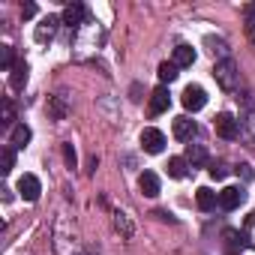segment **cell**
I'll list each match as a JSON object with an SVG mask.
<instances>
[{"instance_id": "6da1fadb", "label": "cell", "mask_w": 255, "mask_h": 255, "mask_svg": "<svg viewBox=\"0 0 255 255\" xmlns=\"http://www.w3.org/2000/svg\"><path fill=\"white\" fill-rule=\"evenodd\" d=\"M213 78H216V84H219L222 90H237V84H240V69H237V63H234L231 57H225V60H219V63L213 66Z\"/></svg>"}, {"instance_id": "7a4b0ae2", "label": "cell", "mask_w": 255, "mask_h": 255, "mask_svg": "<svg viewBox=\"0 0 255 255\" xmlns=\"http://www.w3.org/2000/svg\"><path fill=\"white\" fill-rule=\"evenodd\" d=\"M213 129H216V135H219V138L234 141V138L240 135V123H237L228 111H222V114H216V120H213Z\"/></svg>"}, {"instance_id": "3957f363", "label": "cell", "mask_w": 255, "mask_h": 255, "mask_svg": "<svg viewBox=\"0 0 255 255\" xmlns=\"http://www.w3.org/2000/svg\"><path fill=\"white\" fill-rule=\"evenodd\" d=\"M171 129H174V138H177V141H192V138H195V132H198V126H195V120H192V117L180 114V117H174Z\"/></svg>"}, {"instance_id": "277c9868", "label": "cell", "mask_w": 255, "mask_h": 255, "mask_svg": "<svg viewBox=\"0 0 255 255\" xmlns=\"http://www.w3.org/2000/svg\"><path fill=\"white\" fill-rule=\"evenodd\" d=\"M204 105H207V93H204V87L189 84V87L183 90V108H186V111H201Z\"/></svg>"}, {"instance_id": "5b68a950", "label": "cell", "mask_w": 255, "mask_h": 255, "mask_svg": "<svg viewBox=\"0 0 255 255\" xmlns=\"http://www.w3.org/2000/svg\"><path fill=\"white\" fill-rule=\"evenodd\" d=\"M60 21H63L60 15H45V18L36 24V33H33V36H36V42H42V45H45V42H51V39H54V33H57V24H60Z\"/></svg>"}, {"instance_id": "8992f818", "label": "cell", "mask_w": 255, "mask_h": 255, "mask_svg": "<svg viewBox=\"0 0 255 255\" xmlns=\"http://www.w3.org/2000/svg\"><path fill=\"white\" fill-rule=\"evenodd\" d=\"M243 201H246V192H243L240 186H225V189L219 192V207H222V210H237Z\"/></svg>"}, {"instance_id": "52a82bcc", "label": "cell", "mask_w": 255, "mask_h": 255, "mask_svg": "<svg viewBox=\"0 0 255 255\" xmlns=\"http://www.w3.org/2000/svg\"><path fill=\"white\" fill-rule=\"evenodd\" d=\"M141 147H144L147 153H162V150H165V135L150 126V129L141 132Z\"/></svg>"}, {"instance_id": "ba28073f", "label": "cell", "mask_w": 255, "mask_h": 255, "mask_svg": "<svg viewBox=\"0 0 255 255\" xmlns=\"http://www.w3.org/2000/svg\"><path fill=\"white\" fill-rule=\"evenodd\" d=\"M60 18H63L66 27H78V24H84V18H87V6H84V3H69Z\"/></svg>"}, {"instance_id": "9c48e42d", "label": "cell", "mask_w": 255, "mask_h": 255, "mask_svg": "<svg viewBox=\"0 0 255 255\" xmlns=\"http://www.w3.org/2000/svg\"><path fill=\"white\" fill-rule=\"evenodd\" d=\"M18 192H21L24 201H36L39 192H42V186H39V180L33 174H24V177H18Z\"/></svg>"}, {"instance_id": "30bf717a", "label": "cell", "mask_w": 255, "mask_h": 255, "mask_svg": "<svg viewBox=\"0 0 255 255\" xmlns=\"http://www.w3.org/2000/svg\"><path fill=\"white\" fill-rule=\"evenodd\" d=\"M168 105H171L168 87H156V90L150 93V114H162V111H168Z\"/></svg>"}, {"instance_id": "8fae6325", "label": "cell", "mask_w": 255, "mask_h": 255, "mask_svg": "<svg viewBox=\"0 0 255 255\" xmlns=\"http://www.w3.org/2000/svg\"><path fill=\"white\" fill-rule=\"evenodd\" d=\"M138 186H141V192H144L147 198H156V195H159V177H156L153 171H141Z\"/></svg>"}, {"instance_id": "7c38bea8", "label": "cell", "mask_w": 255, "mask_h": 255, "mask_svg": "<svg viewBox=\"0 0 255 255\" xmlns=\"http://www.w3.org/2000/svg\"><path fill=\"white\" fill-rule=\"evenodd\" d=\"M171 63H174L177 69H180V66H192V63H195V48H192V45H177Z\"/></svg>"}, {"instance_id": "4fadbf2b", "label": "cell", "mask_w": 255, "mask_h": 255, "mask_svg": "<svg viewBox=\"0 0 255 255\" xmlns=\"http://www.w3.org/2000/svg\"><path fill=\"white\" fill-rule=\"evenodd\" d=\"M195 201H198V207H201V210H213V207L219 204V192H213V189L201 186V189L195 192Z\"/></svg>"}, {"instance_id": "5bb4252c", "label": "cell", "mask_w": 255, "mask_h": 255, "mask_svg": "<svg viewBox=\"0 0 255 255\" xmlns=\"http://www.w3.org/2000/svg\"><path fill=\"white\" fill-rule=\"evenodd\" d=\"M186 162H189L192 168L207 165V150H204L201 144H189V147H186Z\"/></svg>"}, {"instance_id": "9a60e30c", "label": "cell", "mask_w": 255, "mask_h": 255, "mask_svg": "<svg viewBox=\"0 0 255 255\" xmlns=\"http://www.w3.org/2000/svg\"><path fill=\"white\" fill-rule=\"evenodd\" d=\"M24 81H27V63L21 60V63H15V66H12L9 87H12V90H21V87H24Z\"/></svg>"}, {"instance_id": "2e32d148", "label": "cell", "mask_w": 255, "mask_h": 255, "mask_svg": "<svg viewBox=\"0 0 255 255\" xmlns=\"http://www.w3.org/2000/svg\"><path fill=\"white\" fill-rule=\"evenodd\" d=\"M186 165H189V162H186L183 156H171V159H168V177L183 180V177H186V171H189Z\"/></svg>"}, {"instance_id": "e0dca14e", "label": "cell", "mask_w": 255, "mask_h": 255, "mask_svg": "<svg viewBox=\"0 0 255 255\" xmlns=\"http://www.w3.org/2000/svg\"><path fill=\"white\" fill-rule=\"evenodd\" d=\"M30 138H33V132H30V126L18 123L15 129H12V144H15V147H27V144H30Z\"/></svg>"}, {"instance_id": "ac0fdd59", "label": "cell", "mask_w": 255, "mask_h": 255, "mask_svg": "<svg viewBox=\"0 0 255 255\" xmlns=\"http://www.w3.org/2000/svg\"><path fill=\"white\" fill-rule=\"evenodd\" d=\"M114 228H117L123 237H132V231H135V225L129 222V216H126V213H114Z\"/></svg>"}, {"instance_id": "d6986e66", "label": "cell", "mask_w": 255, "mask_h": 255, "mask_svg": "<svg viewBox=\"0 0 255 255\" xmlns=\"http://www.w3.org/2000/svg\"><path fill=\"white\" fill-rule=\"evenodd\" d=\"M156 75H159V81H162V87H165V84H171V81L177 78V66L165 60V63H159V72H156Z\"/></svg>"}, {"instance_id": "ffe728a7", "label": "cell", "mask_w": 255, "mask_h": 255, "mask_svg": "<svg viewBox=\"0 0 255 255\" xmlns=\"http://www.w3.org/2000/svg\"><path fill=\"white\" fill-rule=\"evenodd\" d=\"M48 114H51L54 120H63V117H66V105H63L60 96H48Z\"/></svg>"}, {"instance_id": "44dd1931", "label": "cell", "mask_w": 255, "mask_h": 255, "mask_svg": "<svg viewBox=\"0 0 255 255\" xmlns=\"http://www.w3.org/2000/svg\"><path fill=\"white\" fill-rule=\"evenodd\" d=\"M240 138H243V141H249V144H255V117L240 120Z\"/></svg>"}, {"instance_id": "7402d4cb", "label": "cell", "mask_w": 255, "mask_h": 255, "mask_svg": "<svg viewBox=\"0 0 255 255\" xmlns=\"http://www.w3.org/2000/svg\"><path fill=\"white\" fill-rule=\"evenodd\" d=\"M243 240H249V246L255 249V213H249L243 222Z\"/></svg>"}, {"instance_id": "603a6c76", "label": "cell", "mask_w": 255, "mask_h": 255, "mask_svg": "<svg viewBox=\"0 0 255 255\" xmlns=\"http://www.w3.org/2000/svg\"><path fill=\"white\" fill-rule=\"evenodd\" d=\"M0 159H3V168H0L3 174H9V171L15 168V150H12V147H3V153H0Z\"/></svg>"}, {"instance_id": "cb8c5ba5", "label": "cell", "mask_w": 255, "mask_h": 255, "mask_svg": "<svg viewBox=\"0 0 255 255\" xmlns=\"http://www.w3.org/2000/svg\"><path fill=\"white\" fill-rule=\"evenodd\" d=\"M3 126H12L15 129V108H12V99H3Z\"/></svg>"}, {"instance_id": "d4e9b609", "label": "cell", "mask_w": 255, "mask_h": 255, "mask_svg": "<svg viewBox=\"0 0 255 255\" xmlns=\"http://www.w3.org/2000/svg\"><path fill=\"white\" fill-rule=\"evenodd\" d=\"M12 60H15L12 45H0V63H3V69H9V72H12V66H15Z\"/></svg>"}, {"instance_id": "484cf974", "label": "cell", "mask_w": 255, "mask_h": 255, "mask_svg": "<svg viewBox=\"0 0 255 255\" xmlns=\"http://www.w3.org/2000/svg\"><path fill=\"white\" fill-rule=\"evenodd\" d=\"M228 171H231L228 165H222V162H216V165L210 168V177H213V180H225V177H228Z\"/></svg>"}, {"instance_id": "4316f807", "label": "cell", "mask_w": 255, "mask_h": 255, "mask_svg": "<svg viewBox=\"0 0 255 255\" xmlns=\"http://www.w3.org/2000/svg\"><path fill=\"white\" fill-rule=\"evenodd\" d=\"M63 159H66L69 168H75V159H78V156H75V147H72V144H63Z\"/></svg>"}, {"instance_id": "83f0119b", "label": "cell", "mask_w": 255, "mask_h": 255, "mask_svg": "<svg viewBox=\"0 0 255 255\" xmlns=\"http://www.w3.org/2000/svg\"><path fill=\"white\" fill-rule=\"evenodd\" d=\"M33 15H36V6L33 3H24L21 6V18H33Z\"/></svg>"}, {"instance_id": "f1b7e54d", "label": "cell", "mask_w": 255, "mask_h": 255, "mask_svg": "<svg viewBox=\"0 0 255 255\" xmlns=\"http://www.w3.org/2000/svg\"><path fill=\"white\" fill-rule=\"evenodd\" d=\"M237 174H243V180H252V171H249V165H240V168H237Z\"/></svg>"}, {"instance_id": "f546056e", "label": "cell", "mask_w": 255, "mask_h": 255, "mask_svg": "<svg viewBox=\"0 0 255 255\" xmlns=\"http://www.w3.org/2000/svg\"><path fill=\"white\" fill-rule=\"evenodd\" d=\"M252 45H255V30H252Z\"/></svg>"}]
</instances>
